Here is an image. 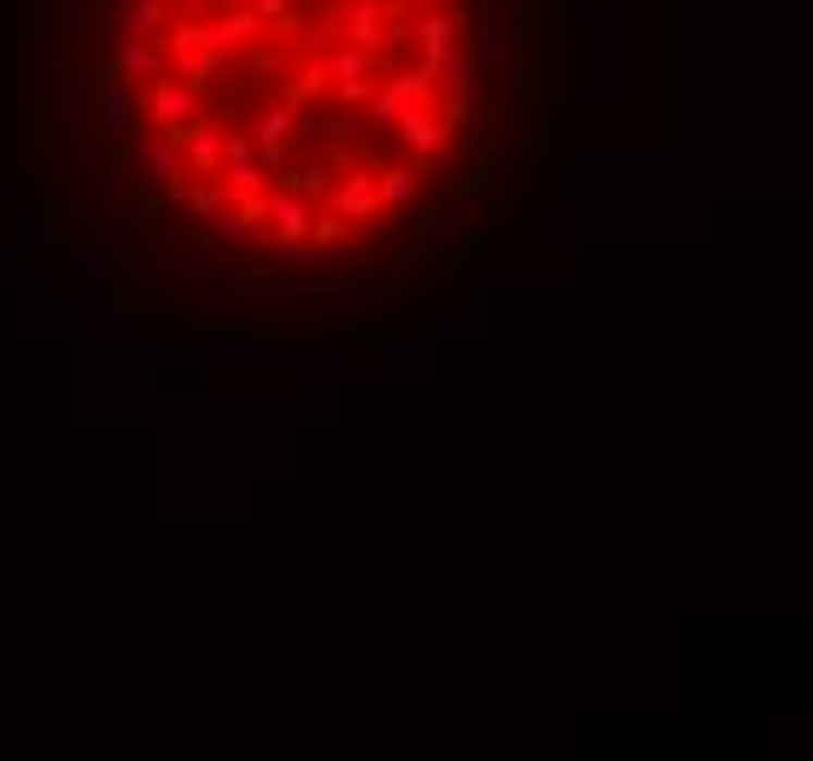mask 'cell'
I'll use <instances>...</instances> for the list:
<instances>
[{
	"mask_svg": "<svg viewBox=\"0 0 813 761\" xmlns=\"http://www.w3.org/2000/svg\"><path fill=\"white\" fill-rule=\"evenodd\" d=\"M164 357H206L217 369H340L346 346H299V340H275V334H199V340H164Z\"/></svg>",
	"mask_w": 813,
	"mask_h": 761,
	"instance_id": "1",
	"label": "cell"
},
{
	"mask_svg": "<svg viewBox=\"0 0 813 761\" xmlns=\"http://www.w3.org/2000/svg\"><path fill=\"white\" fill-rule=\"evenodd\" d=\"M310 299H322V310L334 317H352V322H386L404 299V282L398 275H346V282H317L305 287Z\"/></svg>",
	"mask_w": 813,
	"mask_h": 761,
	"instance_id": "2",
	"label": "cell"
},
{
	"mask_svg": "<svg viewBox=\"0 0 813 761\" xmlns=\"http://www.w3.org/2000/svg\"><path fill=\"white\" fill-rule=\"evenodd\" d=\"M59 258H65V270H71V282L76 287H88L94 299H112L118 293V246L94 229V235H59Z\"/></svg>",
	"mask_w": 813,
	"mask_h": 761,
	"instance_id": "3",
	"label": "cell"
},
{
	"mask_svg": "<svg viewBox=\"0 0 813 761\" xmlns=\"http://www.w3.org/2000/svg\"><path fill=\"white\" fill-rule=\"evenodd\" d=\"M334 29L352 41V48H369V53H393V48L410 41V24H386L381 0H352V7L340 12Z\"/></svg>",
	"mask_w": 813,
	"mask_h": 761,
	"instance_id": "4",
	"label": "cell"
},
{
	"mask_svg": "<svg viewBox=\"0 0 813 761\" xmlns=\"http://www.w3.org/2000/svg\"><path fill=\"white\" fill-rule=\"evenodd\" d=\"M194 112H199V95L187 83H164V76H152V83H147V123H152V130H170L182 142Z\"/></svg>",
	"mask_w": 813,
	"mask_h": 761,
	"instance_id": "5",
	"label": "cell"
},
{
	"mask_svg": "<svg viewBox=\"0 0 813 761\" xmlns=\"http://www.w3.org/2000/svg\"><path fill=\"white\" fill-rule=\"evenodd\" d=\"M328 199V211L334 217H346V223H374L381 217V194H374V176H369V164H352L346 176H340V188L334 194H322Z\"/></svg>",
	"mask_w": 813,
	"mask_h": 761,
	"instance_id": "6",
	"label": "cell"
},
{
	"mask_svg": "<svg viewBox=\"0 0 813 761\" xmlns=\"http://www.w3.org/2000/svg\"><path fill=\"white\" fill-rule=\"evenodd\" d=\"M317 206H322V199H305V194L281 188V182H270V188H263V223H275V229H270L275 241L310 235V217H317Z\"/></svg>",
	"mask_w": 813,
	"mask_h": 761,
	"instance_id": "7",
	"label": "cell"
},
{
	"mask_svg": "<svg viewBox=\"0 0 813 761\" xmlns=\"http://www.w3.org/2000/svg\"><path fill=\"white\" fill-rule=\"evenodd\" d=\"M468 36H475L468 48H475V59H480V65L509 71V59H515V24H509V7H497V0H492V7L480 12V24L468 29Z\"/></svg>",
	"mask_w": 813,
	"mask_h": 761,
	"instance_id": "8",
	"label": "cell"
},
{
	"mask_svg": "<svg viewBox=\"0 0 813 761\" xmlns=\"http://www.w3.org/2000/svg\"><path fill=\"white\" fill-rule=\"evenodd\" d=\"M433 88H445L451 100L475 106V95H480V59H475L468 41H451V48L440 53V65H433Z\"/></svg>",
	"mask_w": 813,
	"mask_h": 761,
	"instance_id": "9",
	"label": "cell"
},
{
	"mask_svg": "<svg viewBox=\"0 0 813 761\" xmlns=\"http://www.w3.org/2000/svg\"><path fill=\"white\" fill-rule=\"evenodd\" d=\"M580 241H586L580 199H562V206L544 211V223L533 229V246H539V253H580Z\"/></svg>",
	"mask_w": 813,
	"mask_h": 761,
	"instance_id": "10",
	"label": "cell"
},
{
	"mask_svg": "<svg viewBox=\"0 0 813 761\" xmlns=\"http://www.w3.org/2000/svg\"><path fill=\"white\" fill-rule=\"evenodd\" d=\"M170 0H118V36H135V41H164L170 29Z\"/></svg>",
	"mask_w": 813,
	"mask_h": 761,
	"instance_id": "11",
	"label": "cell"
},
{
	"mask_svg": "<svg viewBox=\"0 0 813 761\" xmlns=\"http://www.w3.org/2000/svg\"><path fill=\"white\" fill-rule=\"evenodd\" d=\"M486 310H492L486 293H468V299L440 322V340H445V346H480V340L492 334V317H486Z\"/></svg>",
	"mask_w": 813,
	"mask_h": 761,
	"instance_id": "12",
	"label": "cell"
},
{
	"mask_svg": "<svg viewBox=\"0 0 813 761\" xmlns=\"http://www.w3.org/2000/svg\"><path fill=\"white\" fill-rule=\"evenodd\" d=\"M199 317V334H229V329H241V334H263V322H252L241 305L229 299V293H199L194 305H187Z\"/></svg>",
	"mask_w": 813,
	"mask_h": 761,
	"instance_id": "13",
	"label": "cell"
},
{
	"mask_svg": "<svg viewBox=\"0 0 813 761\" xmlns=\"http://www.w3.org/2000/svg\"><path fill=\"white\" fill-rule=\"evenodd\" d=\"M135 164L147 170V176L159 182V188H164V182H176V176H182V142H176L170 130L140 135V142H135Z\"/></svg>",
	"mask_w": 813,
	"mask_h": 761,
	"instance_id": "14",
	"label": "cell"
},
{
	"mask_svg": "<svg viewBox=\"0 0 813 761\" xmlns=\"http://www.w3.org/2000/svg\"><path fill=\"white\" fill-rule=\"evenodd\" d=\"M112 71L123 76V83H152V76H164V53H159V41L118 36V41H112Z\"/></svg>",
	"mask_w": 813,
	"mask_h": 761,
	"instance_id": "15",
	"label": "cell"
},
{
	"mask_svg": "<svg viewBox=\"0 0 813 761\" xmlns=\"http://www.w3.org/2000/svg\"><path fill=\"white\" fill-rule=\"evenodd\" d=\"M393 135H398V147L416 159V152H433V147H440L451 130H445L440 118H433V106H404L398 123H393Z\"/></svg>",
	"mask_w": 813,
	"mask_h": 761,
	"instance_id": "16",
	"label": "cell"
},
{
	"mask_svg": "<svg viewBox=\"0 0 813 761\" xmlns=\"http://www.w3.org/2000/svg\"><path fill=\"white\" fill-rule=\"evenodd\" d=\"M182 164L194 170V176H217V164H223V123H187L182 135Z\"/></svg>",
	"mask_w": 813,
	"mask_h": 761,
	"instance_id": "17",
	"label": "cell"
},
{
	"mask_svg": "<svg viewBox=\"0 0 813 761\" xmlns=\"http://www.w3.org/2000/svg\"><path fill=\"white\" fill-rule=\"evenodd\" d=\"M130 235H135V246H159V253H176V229L164 223V199H135L130 206Z\"/></svg>",
	"mask_w": 813,
	"mask_h": 761,
	"instance_id": "18",
	"label": "cell"
},
{
	"mask_svg": "<svg viewBox=\"0 0 813 761\" xmlns=\"http://www.w3.org/2000/svg\"><path fill=\"white\" fill-rule=\"evenodd\" d=\"M258 29H263V19H258L252 7H229L223 19L211 24L206 48H211V53H234V48H252V36H258Z\"/></svg>",
	"mask_w": 813,
	"mask_h": 761,
	"instance_id": "19",
	"label": "cell"
},
{
	"mask_svg": "<svg viewBox=\"0 0 813 761\" xmlns=\"http://www.w3.org/2000/svg\"><path fill=\"white\" fill-rule=\"evenodd\" d=\"M468 29H475V19H468V12H428V19H421L410 36L421 41V53H445L451 41H463Z\"/></svg>",
	"mask_w": 813,
	"mask_h": 761,
	"instance_id": "20",
	"label": "cell"
},
{
	"mask_svg": "<svg viewBox=\"0 0 813 761\" xmlns=\"http://www.w3.org/2000/svg\"><path fill=\"white\" fill-rule=\"evenodd\" d=\"M217 188H223L229 206H241V199H258L263 188H270V176H263L252 159H223L217 164Z\"/></svg>",
	"mask_w": 813,
	"mask_h": 761,
	"instance_id": "21",
	"label": "cell"
},
{
	"mask_svg": "<svg viewBox=\"0 0 813 761\" xmlns=\"http://www.w3.org/2000/svg\"><path fill=\"white\" fill-rule=\"evenodd\" d=\"M152 293H159V282H152V263L140 246H130V253L118 258V299H135V305H147Z\"/></svg>",
	"mask_w": 813,
	"mask_h": 761,
	"instance_id": "22",
	"label": "cell"
},
{
	"mask_svg": "<svg viewBox=\"0 0 813 761\" xmlns=\"http://www.w3.org/2000/svg\"><path fill=\"white\" fill-rule=\"evenodd\" d=\"M457 241H463V223L445 206H428L416 217V246H428V253H451Z\"/></svg>",
	"mask_w": 813,
	"mask_h": 761,
	"instance_id": "23",
	"label": "cell"
},
{
	"mask_svg": "<svg viewBox=\"0 0 813 761\" xmlns=\"http://www.w3.org/2000/svg\"><path fill=\"white\" fill-rule=\"evenodd\" d=\"M381 95L393 100L398 112H404V106H433V71H428V65H416V71H398L393 83L381 88Z\"/></svg>",
	"mask_w": 813,
	"mask_h": 761,
	"instance_id": "24",
	"label": "cell"
},
{
	"mask_svg": "<svg viewBox=\"0 0 813 761\" xmlns=\"http://www.w3.org/2000/svg\"><path fill=\"white\" fill-rule=\"evenodd\" d=\"M416 170L410 164H386L381 170V176H374V194H381V211H404V206H410V199H416Z\"/></svg>",
	"mask_w": 813,
	"mask_h": 761,
	"instance_id": "25",
	"label": "cell"
},
{
	"mask_svg": "<svg viewBox=\"0 0 813 761\" xmlns=\"http://www.w3.org/2000/svg\"><path fill=\"white\" fill-rule=\"evenodd\" d=\"M381 65H386V53L346 48V53H334V59H328V88H334V83H352V76H381Z\"/></svg>",
	"mask_w": 813,
	"mask_h": 761,
	"instance_id": "26",
	"label": "cell"
},
{
	"mask_svg": "<svg viewBox=\"0 0 813 761\" xmlns=\"http://www.w3.org/2000/svg\"><path fill=\"white\" fill-rule=\"evenodd\" d=\"M59 235H65V229H59V217H47V211H24V217H19V235H12V246H19V253H36V246H59Z\"/></svg>",
	"mask_w": 813,
	"mask_h": 761,
	"instance_id": "27",
	"label": "cell"
},
{
	"mask_svg": "<svg viewBox=\"0 0 813 761\" xmlns=\"http://www.w3.org/2000/svg\"><path fill=\"white\" fill-rule=\"evenodd\" d=\"M246 130H252V147H275V142H287V135H293V112H287V106H263Z\"/></svg>",
	"mask_w": 813,
	"mask_h": 761,
	"instance_id": "28",
	"label": "cell"
},
{
	"mask_svg": "<svg viewBox=\"0 0 813 761\" xmlns=\"http://www.w3.org/2000/svg\"><path fill=\"white\" fill-rule=\"evenodd\" d=\"M328 159H310V164H299V170H281V188H293V194H305V199H322L328 194Z\"/></svg>",
	"mask_w": 813,
	"mask_h": 761,
	"instance_id": "29",
	"label": "cell"
},
{
	"mask_svg": "<svg viewBox=\"0 0 813 761\" xmlns=\"http://www.w3.org/2000/svg\"><path fill=\"white\" fill-rule=\"evenodd\" d=\"M492 130H497L492 112H468L463 118V147H468V159H475V164H492Z\"/></svg>",
	"mask_w": 813,
	"mask_h": 761,
	"instance_id": "30",
	"label": "cell"
},
{
	"mask_svg": "<svg viewBox=\"0 0 813 761\" xmlns=\"http://www.w3.org/2000/svg\"><path fill=\"white\" fill-rule=\"evenodd\" d=\"M206 36H211V24H199V19H170L164 48H170V59H182V53H199V48H206Z\"/></svg>",
	"mask_w": 813,
	"mask_h": 761,
	"instance_id": "31",
	"label": "cell"
},
{
	"mask_svg": "<svg viewBox=\"0 0 813 761\" xmlns=\"http://www.w3.org/2000/svg\"><path fill=\"white\" fill-rule=\"evenodd\" d=\"M182 206H187V217H194V223H211L217 211H229V199H223V188H217V176H211V182H199V188H187Z\"/></svg>",
	"mask_w": 813,
	"mask_h": 761,
	"instance_id": "32",
	"label": "cell"
},
{
	"mask_svg": "<svg viewBox=\"0 0 813 761\" xmlns=\"http://www.w3.org/2000/svg\"><path fill=\"white\" fill-rule=\"evenodd\" d=\"M310 241H317L322 253H340V246L352 241V223H346V217H334V211H322V206H317V217H310Z\"/></svg>",
	"mask_w": 813,
	"mask_h": 761,
	"instance_id": "33",
	"label": "cell"
},
{
	"mask_svg": "<svg viewBox=\"0 0 813 761\" xmlns=\"http://www.w3.org/2000/svg\"><path fill=\"white\" fill-rule=\"evenodd\" d=\"M217 65H223V53H211V48H199V53H182V59H176L182 83L194 88V95H199V88H206V76H211Z\"/></svg>",
	"mask_w": 813,
	"mask_h": 761,
	"instance_id": "34",
	"label": "cell"
},
{
	"mask_svg": "<svg viewBox=\"0 0 813 761\" xmlns=\"http://www.w3.org/2000/svg\"><path fill=\"white\" fill-rule=\"evenodd\" d=\"M59 217H65L59 229H71V235H94V229H100V217H106V206H100V199H71Z\"/></svg>",
	"mask_w": 813,
	"mask_h": 761,
	"instance_id": "35",
	"label": "cell"
},
{
	"mask_svg": "<svg viewBox=\"0 0 813 761\" xmlns=\"http://www.w3.org/2000/svg\"><path fill=\"white\" fill-rule=\"evenodd\" d=\"M293 88H299L305 100L328 95V53H310V59H305V71H299V83H293Z\"/></svg>",
	"mask_w": 813,
	"mask_h": 761,
	"instance_id": "36",
	"label": "cell"
},
{
	"mask_svg": "<svg viewBox=\"0 0 813 761\" xmlns=\"http://www.w3.org/2000/svg\"><path fill=\"white\" fill-rule=\"evenodd\" d=\"M12 36H19V41H12V53H19V59H41V53H47V29H41L36 19H19V29H12Z\"/></svg>",
	"mask_w": 813,
	"mask_h": 761,
	"instance_id": "37",
	"label": "cell"
},
{
	"mask_svg": "<svg viewBox=\"0 0 813 761\" xmlns=\"http://www.w3.org/2000/svg\"><path fill=\"white\" fill-rule=\"evenodd\" d=\"M352 135H357L352 118H322V112H317V130H310V142H322V147H346Z\"/></svg>",
	"mask_w": 813,
	"mask_h": 761,
	"instance_id": "38",
	"label": "cell"
},
{
	"mask_svg": "<svg viewBox=\"0 0 813 761\" xmlns=\"http://www.w3.org/2000/svg\"><path fill=\"white\" fill-rule=\"evenodd\" d=\"M428 258H433V253H428V246H393V263H398V282H404V287H410V282H416V275H421V270H428Z\"/></svg>",
	"mask_w": 813,
	"mask_h": 761,
	"instance_id": "39",
	"label": "cell"
},
{
	"mask_svg": "<svg viewBox=\"0 0 813 761\" xmlns=\"http://www.w3.org/2000/svg\"><path fill=\"white\" fill-rule=\"evenodd\" d=\"M334 24H340V12H317V19H305V29H299V41H305V48H322V41L328 36H334Z\"/></svg>",
	"mask_w": 813,
	"mask_h": 761,
	"instance_id": "40",
	"label": "cell"
},
{
	"mask_svg": "<svg viewBox=\"0 0 813 761\" xmlns=\"http://www.w3.org/2000/svg\"><path fill=\"white\" fill-rule=\"evenodd\" d=\"M252 164L263 170V176H281V170H287V142H275V147H252Z\"/></svg>",
	"mask_w": 813,
	"mask_h": 761,
	"instance_id": "41",
	"label": "cell"
},
{
	"mask_svg": "<svg viewBox=\"0 0 813 761\" xmlns=\"http://www.w3.org/2000/svg\"><path fill=\"white\" fill-rule=\"evenodd\" d=\"M369 88H374V76H352V83H334V95H340V106H369Z\"/></svg>",
	"mask_w": 813,
	"mask_h": 761,
	"instance_id": "42",
	"label": "cell"
},
{
	"mask_svg": "<svg viewBox=\"0 0 813 761\" xmlns=\"http://www.w3.org/2000/svg\"><path fill=\"white\" fill-rule=\"evenodd\" d=\"M12 199H19V164L0 152V206H12Z\"/></svg>",
	"mask_w": 813,
	"mask_h": 761,
	"instance_id": "43",
	"label": "cell"
},
{
	"mask_svg": "<svg viewBox=\"0 0 813 761\" xmlns=\"http://www.w3.org/2000/svg\"><path fill=\"white\" fill-rule=\"evenodd\" d=\"M252 12L263 24H281V19H293V0H252Z\"/></svg>",
	"mask_w": 813,
	"mask_h": 761,
	"instance_id": "44",
	"label": "cell"
},
{
	"mask_svg": "<svg viewBox=\"0 0 813 761\" xmlns=\"http://www.w3.org/2000/svg\"><path fill=\"white\" fill-rule=\"evenodd\" d=\"M223 159H252V135H234L223 123Z\"/></svg>",
	"mask_w": 813,
	"mask_h": 761,
	"instance_id": "45",
	"label": "cell"
},
{
	"mask_svg": "<svg viewBox=\"0 0 813 761\" xmlns=\"http://www.w3.org/2000/svg\"><path fill=\"white\" fill-rule=\"evenodd\" d=\"M281 65H287V53H281V48H263V53H252V76H275Z\"/></svg>",
	"mask_w": 813,
	"mask_h": 761,
	"instance_id": "46",
	"label": "cell"
},
{
	"mask_svg": "<svg viewBox=\"0 0 813 761\" xmlns=\"http://www.w3.org/2000/svg\"><path fill=\"white\" fill-rule=\"evenodd\" d=\"M486 182H492V170H486V164H475V176H463V182H457V194H475V188H486Z\"/></svg>",
	"mask_w": 813,
	"mask_h": 761,
	"instance_id": "47",
	"label": "cell"
},
{
	"mask_svg": "<svg viewBox=\"0 0 813 761\" xmlns=\"http://www.w3.org/2000/svg\"><path fill=\"white\" fill-rule=\"evenodd\" d=\"M404 7H440V0H404Z\"/></svg>",
	"mask_w": 813,
	"mask_h": 761,
	"instance_id": "48",
	"label": "cell"
},
{
	"mask_svg": "<svg viewBox=\"0 0 813 761\" xmlns=\"http://www.w3.org/2000/svg\"><path fill=\"white\" fill-rule=\"evenodd\" d=\"M176 7H206V0H176Z\"/></svg>",
	"mask_w": 813,
	"mask_h": 761,
	"instance_id": "49",
	"label": "cell"
}]
</instances>
